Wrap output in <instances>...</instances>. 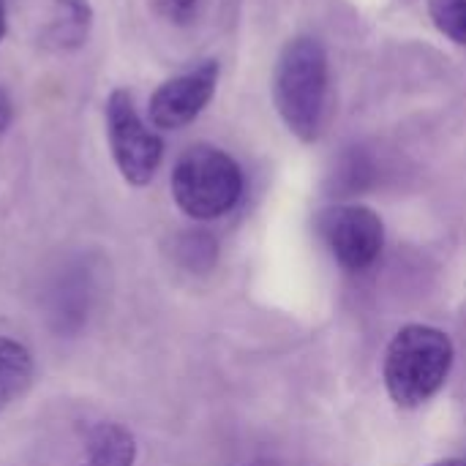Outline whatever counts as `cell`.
I'll return each instance as SVG.
<instances>
[{
  "label": "cell",
  "instance_id": "obj_2",
  "mask_svg": "<svg viewBox=\"0 0 466 466\" xmlns=\"http://www.w3.org/2000/svg\"><path fill=\"white\" fill-rule=\"evenodd\" d=\"M453 358L448 333L431 325L401 328L385 352V388L390 399L404 410L423 407L448 382Z\"/></svg>",
  "mask_w": 466,
  "mask_h": 466
},
{
  "label": "cell",
  "instance_id": "obj_15",
  "mask_svg": "<svg viewBox=\"0 0 466 466\" xmlns=\"http://www.w3.org/2000/svg\"><path fill=\"white\" fill-rule=\"evenodd\" d=\"M429 466H466V459H445V461H437V464Z\"/></svg>",
  "mask_w": 466,
  "mask_h": 466
},
{
  "label": "cell",
  "instance_id": "obj_13",
  "mask_svg": "<svg viewBox=\"0 0 466 466\" xmlns=\"http://www.w3.org/2000/svg\"><path fill=\"white\" fill-rule=\"evenodd\" d=\"M156 14L172 25H191L199 19L202 8H205V0H150Z\"/></svg>",
  "mask_w": 466,
  "mask_h": 466
},
{
  "label": "cell",
  "instance_id": "obj_11",
  "mask_svg": "<svg viewBox=\"0 0 466 466\" xmlns=\"http://www.w3.org/2000/svg\"><path fill=\"white\" fill-rule=\"evenodd\" d=\"M429 14L440 33L466 44V0H429Z\"/></svg>",
  "mask_w": 466,
  "mask_h": 466
},
{
  "label": "cell",
  "instance_id": "obj_4",
  "mask_svg": "<svg viewBox=\"0 0 466 466\" xmlns=\"http://www.w3.org/2000/svg\"><path fill=\"white\" fill-rule=\"evenodd\" d=\"M106 134L123 180L137 188L147 186L164 158V142L150 126H145L131 93L123 87L112 90L106 98Z\"/></svg>",
  "mask_w": 466,
  "mask_h": 466
},
{
  "label": "cell",
  "instance_id": "obj_16",
  "mask_svg": "<svg viewBox=\"0 0 466 466\" xmlns=\"http://www.w3.org/2000/svg\"><path fill=\"white\" fill-rule=\"evenodd\" d=\"M3 35H5V3L0 0V41H3Z\"/></svg>",
  "mask_w": 466,
  "mask_h": 466
},
{
  "label": "cell",
  "instance_id": "obj_14",
  "mask_svg": "<svg viewBox=\"0 0 466 466\" xmlns=\"http://www.w3.org/2000/svg\"><path fill=\"white\" fill-rule=\"evenodd\" d=\"M11 117H14V109H11V101L8 96L0 90V134L11 126Z\"/></svg>",
  "mask_w": 466,
  "mask_h": 466
},
{
  "label": "cell",
  "instance_id": "obj_3",
  "mask_svg": "<svg viewBox=\"0 0 466 466\" xmlns=\"http://www.w3.org/2000/svg\"><path fill=\"white\" fill-rule=\"evenodd\" d=\"M172 197L177 208L197 221L221 218L243 197V172L221 147L194 145L172 169Z\"/></svg>",
  "mask_w": 466,
  "mask_h": 466
},
{
  "label": "cell",
  "instance_id": "obj_6",
  "mask_svg": "<svg viewBox=\"0 0 466 466\" xmlns=\"http://www.w3.org/2000/svg\"><path fill=\"white\" fill-rule=\"evenodd\" d=\"M218 85V63L205 60L197 68L177 74L158 85V90L150 98V123L161 131H177L188 123H194L202 109L210 104Z\"/></svg>",
  "mask_w": 466,
  "mask_h": 466
},
{
  "label": "cell",
  "instance_id": "obj_8",
  "mask_svg": "<svg viewBox=\"0 0 466 466\" xmlns=\"http://www.w3.org/2000/svg\"><path fill=\"white\" fill-rule=\"evenodd\" d=\"M93 27V8L87 0H55L46 41L55 49H76L87 41Z\"/></svg>",
  "mask_w": 466,
  "mask_h": 466
},
{
  "label": "cell",
  "instance_id": "obj_7",
  "mask_svg": "<svg viewBox=\"0 0 466 466\" xmlns=\"http://www.w3.org/2000/svg\"><path fill=\"white\" fill-rule=\"evenodd\" d=\"M96 281L87 265L74 262L55 276L46 292V319L55 333L74 336L90 314Z\"/></svg>",
  "mask_w": 466,
  "mask_h": 466
},
{
  "label": "cell",
  "instance_id": "obj_10",
  "mask_svg": "<svg viewBox=\"0 0 466 466\" xmlns=\"http://www.w3.org/2000/svg\"><path fill=\"white\" fill-rule=\"evenodd\" d=\"M30 382H33L30 352L19 341L0 336V412L19 396H25Z\"/></svg>",
  "mask_w": 466,
  "mask_h": 466
},
{
  "label": "cell",
  "instance_id": "obj_9",
  "mask_svg": "<svg viewBox=\"0 0 466 466\" xmlns=\"http://www.w3.org/2000/svg\"><path fill=\"white\" fill-rule=\"evenodd\" d=\"M87 464L85 466H134L137 442L117 423H96L87 431Z\"/></svg>",
  "mask_w": 466,
  "mask_h": 466
},
{
  "label": "cell",
  "instance_id": "obj_12",
  "mask_svg": "<svg viewBox=\"0 0 466 466\" xmlns=\"http://www.w3.org/2000/svg\"><path fill=\"white\" fill-rule=\"evenodd\" d=\"M177 257L186 268H194V270H205L213 265L216 259V243L210 240V235H202V232H188L180 238V246H177Z\"/></svg>",
  "mask_w": 466,
  "mask_h": 466
},
{
  "label": "cell",
  "instance_id": "obj_1",
  "mask_svg": "<svg viewBox=\"0 0 466 466\" xmlns=\"http://www.w3.org/2000/svg\"><path fill=\"white\" fill-rule=\"evenodd\" d=\"M273 101L287 128L303 142H314L328 109V55L311 35L292 38L276 63Z\"/></svg>",
  "mask_w": 466,
  "mask_h": 466
},
{
  "label": "cell",
  "instance_id": "obj_5",
  "mask_svg": "<svg viewBox=\"0 0 466 466\" xmlns=\"http://www.w3.org/2000/svg\"><path fill=\"white\" fill-rule=\"evenodd\" d=\"M317 229L336 262L352 273L369 270L385 246L382 218L366 205H336L319 213Z\"/></svg>",
  "mask_w": 466,
  "mask_h": 466
}]
</instances>
